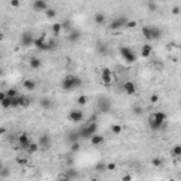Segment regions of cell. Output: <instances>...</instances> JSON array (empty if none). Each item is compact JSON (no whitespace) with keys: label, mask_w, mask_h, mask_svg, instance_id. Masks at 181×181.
I'll use <instances>...</instances> for the list:
<instances>
[{"label":"cell","mask_w":181,"mask_h":181,"mask_svg":"<svg viewBox=\"0 0 181 181\" xmlns=\"http://www.w3.org/2000/svg\"><path fill=\"white\" fill-rule=\"evenodd\" d=\"M3 37H4V36H3V31H2V30H0V43L3 41Z\"/></svg>","instance_id":"cell-52"},{"label":"cell","mask_w":181,"mask_h":181,"mask_svg":"<svg viewBox=\"0 0 181 181\" xmlns=\"http://www.w3.org/2000/svg\"><path fill=\"white\" fill-rule=\"evenodd\" d=\"M65 173L67 176L71 178V180H75V178H78L79 177V173H78V170L74 169V167H70V169H67L65 170Z\"/></svg>","instance_id":"cell-23"},{"label":"cell","mask_w":181,"mask_h":181,"mask_svg":"<svg viewBox=\"0 0 181 181\" xmlns=\"http://www.w3.org/2000/svg\"><path fill=\"white\" fill-rule=\"evenodd\" d=\"M146 6H147V9H150L152 12H156V10H157V4L153 3V2H147V4H146Z\"/></svg>","instance_id":"cell-43"},{"label":"cell","mask_w":181,"mask_h":181,"mask_svg":"<svg viewBox=\"0 0 181 181\" xmlns=\"http://www.w3.org/2000/svg\"><path fill=\"white\" fill-rule=\"evenodd\" d=\"M67 140L70 142V143H74V142H79V136L77 132H71L70 135L67 136Z\"/></svg>","instance_id":"cell-31"},{"label":"cell","mask_w":181,"mask_h":181,"mask_svg":"<svg viewBox=\"0 0 181 181\" xmlns=\"http://www.w3.org/2000/svg\"><path fill=\"white\" fill-rule=\"evenodd\" d=\"M174 157H180L181 156V144H174L173 150H171Z\"/></svg>","instance_id":"cell-36"},{"label":"cell","mask_w":181,"mask_h":181,"mask_svg":"<svg viewBox=\"0 0 181 181\" xmlns=\"http://www.w3.org/2000/svg\"><path fill=\"white\" fill-rule=\"evenodd\" d=\"M7 98V95H6V92H3V90H0V103L3 102L4 99Z\"/></svg>","instance_id":"cell-49"},{"label":"cell","mask_w":181,"mask_h":181,"mask_svg":"<svg viewBox=\"0 0 181 181\" xmlns=\"http://www.w3.org/2000/svg\"><path fill=\"white\" fill-rule=\"evenodd\" d=\"M142 34L147 41H153V40H159L161 37V31L159 27H153V26H143L142 27Z\"/></svg>","instance_id":"cell-4"},{"label":"cell","mask_w":181,"mask_h":181,"mask_svg":"<svg viewBox=\"0 0 181 181\" xmlns=\"http://www.w3.org/2000/svg\"><path fill=\"white\" fill-rule=\"evenodd\" d=\"M6 95H7L9 98H14V96H17L19 94H17V90L14 89V88H10V89L6 90Z\"/></svg>","instance_id":"cell-39"},{"label":"cell","mask_w":181,"mask_h":181,"mask_svg":"<svg viewBox=\"0 0 181 181\" xmlns=\"http://www.w3.org/2000/svg\"><path fill=\"white\" fill-rule=\"evenodd\" d=\"M16 163L19 166H21V167H24V166H27L30 163V159H29V156H17L16 157Z\"/></svg>","instance_id":"cell-22"},{"label":"cell","mask_w":181,"mask_h":181,"mask_svg":"<svg viewBox=\"0 0 181 181\" xmlns=\"http://www.w3.org/2000/svg\"><path fill=\"white\" fill-rule=\"evenodd\" d=\"M68 120L72 123H82L84 122V112L79 109H72L68 113Z\"/></svg>","instance_id":"cell-11"},{"label":"cell","mask_w":181,"mask_h":181,"mask_svg":"<svg viewBox=\"0 0 181 181\" xmlns=\"http://www.w3.org/2000/svg\"><path fill=\"white\" fill-rule=\"evenodd\" d=\"M10 7H20V2H19V0H12V2H10Z\"/></svg>","instance_id":"cell-48"},{"label":"cell","mask_w":181,"mask_h":181,"mask_svg":"<svg viewBox=\"0 0 181 181\" xmlns=\"http://www.w3.org/2000/svg\"><path fill=\"white\" fill-rule=\"evenodd\" d=\"M87 102H88V96H87V95H79L78 99H77V103H78L79 106L87 105Z\"/></svg>","instance_id":"cell-34"},{"label":"cell","mask_w":181,"mask_h":181,"mask_svg":"<svg viewBox=\"0 0 181 181\" xmlns=\"http://www.w3.org/2000/svg\"><path fill=\"white\" fill-rule=\"evenodd\" d=\"M17 142H19V149H21V150H27L29 146L31 144L30 136L27 133H20L19 137H17Z\"/></svg>","instance_id":"cell-13"},{"label":"cell","mask_w":181,"mask_h":181,"mask_svg":"<svg viewBox=\"0 0 181 181\" xmlns=\"http://www.w3.org/2000/svg\"><path fill=\"white\" fill-rule=\"evenodd\" d=\"M116 81H118V77H116L115 72H113L111 68H103L102 72H101V82H102L103 85L109 87V85H112V84L116 82Z\"/></svg>","instance_id":"cell-6"},{"label":"cell","mask_w":181,"mask_h":181,"mask_svg":"<svg viewBox=\"0 0 181 181\" xmlns=\"http://www.w3.org/2000/svg\"><path fill=\"white\" fill-rule=\"evenodd\" d=\"M96 132H98V123L96 122H88L77 130L79 139H90Z\"/></svg>","instance_id":"cell-3"},{"label":"cell","mask_w":181,"mask_h":181,"mask_svg":"<svg viewBox=\"0 0 181 181\" xmlns=\"http://www.w3.org/2000/svg\"><path fill=\"white\" fill-rule=\"evenodd\" d=\"M17 101H19V108L29 106L30 105V99L27 98V96H24V95H19V96H17Z\"/></svg>","instance_id":"cell-24"},{"label":"cell","mask_w":181,"mask_h":181,"mask_svg":"<svg viewBox=\"0 0 181 181\" xmlns=\"http://www.w3.org/2000/svg\"><path fill=\"white\" fill-rule=\"evenodd\" d=\"M3 135H6V129H4V128H0V136H3Z\"/></svg>","instance_id":"cell-51"},{"label":"cell","mask_w":181,"mask_h":181,"mask_svg":"<svg viewBox=\"0 0 181 181\" xmlns=\"http://www.w3.org/2000/svg\"><path fill=\"white\" fill-rule=\"evenodd\" d=\"M98 51L99 53H102V55H106V53H108V45L106 44H101L98 47Z\"/></svg>","instance_id":"cell-40"},{"label":"cell","mask_w":181,"mask_h":181,"mask_svg":"<svg viewBox=\"0 0 181 181\" xmlns=\"http://www.w3.org/2000/svg\"><path fill=\"white\" fill-rule=\"evenodd\" d=\"M119 53H120V55H122V58H123L128 64H135V62L137 61V55H136V53L130 48V47H128V45H120Z\"/></svg>","instance_id":"cell-5"},{"label":"cell","mask_w":181,"mask_h":181,"mask_svg":"<svg viewBox=\"0 0 181 181\" xmlns=\"http://www.w3.org/2000/svg\"><path fill=\"white\" fill-rule=\"evenodd\" d=\"M128 21L129 19L128 17H118V19H113L112 20V23L109 24V29L113 30V31H116V30H120V29H123V27H126V24H128Z\"/></svg>","instance_id":"cell-9"},{"label":"cell","mask_w":181,"mask_h":181,"mask_svg":"<svg viewBox=\"0 0 181 181\" xmlns=\"http://www.w3.org/2000/svg\"><path fill=\"white\" fill-rule=\"evenodd\" d=\"M126 27H128V29H136V27H137V21L136 20H129L128 24H126Z\"/></svg>","instance_id":"cell-42"},{"label":"cell","mask_w":181,"mask_h":181,"mask_svg":"<svg viewBox=\"0 0 181 181\" xmlns=\"http://www.w3.org/2000/svg\"><path fill=\"white\" fill-rule=\"evenodd\" d=\"M111 130H112V133H113V135L119 136L120 133H122V130H123V128H122V125H119V123H115V125H112Z\"/></svg>","instance_id":"cell-29"},{"label":"cell","mask_w":181,"mask_h":181,"mask_svg":"<svg viewBox=\"0 0 181 181\" xmlns=\"http://www.w3.org/2000/svg\"><path fill=\"white\" fill-rule=\"evenodd\" d=\"M23 88H24L26 90H34L37 88V84H36L34 79H24V81H23Z\"/></svg>","instance_id":"cell-21"},{"label":"cell","mask_w":181,"mask_h":181,"mask_svg":"<svg viewBox=\"0 0 181 181\" xmlns=\"http://www.w3.org/2000/svg\"><path fill=\"white\" fill-rule=\"evenodd\" d=\"M133 112H135L137 116H140V115H143V108L142 106H139V105H136L135 108H133Z\"/></svg>","instance_id":"cell-41"},{"label":"cell","mask_w":181,"mask_h":181,"mask_svg":"<svg viewBox=\"0 0 181 181\" xmlns=\"http://www.w3.org/2000/svg\"><path fill=\"white\" fill-rule=\"evenodd\" d=\"M0 61H2V54H0Z\"/></svg>","instance_id":"cell-57"},{"label":"cell","mask_w":181,"mask_h":181,"mask_svg":"<svg viewBox=\"0 0 181 181\" xmlns=\"http://www.w3.org/2000/svg\"><path fill=\"white\" fill-rule=\"evenodd\" d=\"M37 144H38V147H40V150H45L47 152V150H50V149L53 147V139H51L50 135H41Z\"/></svg>","instance_id":"cell-8"},{"label":"cell","mask_w":181,"mask_h":181,"mask_svg":"<svg viewBox=\"0 0 181 181\" xmlns=\"http://www.w3.org/2000/svg\"><path fill=\"white\" fill-rule=\"evenodd\" d=\"M159 99H160L159 98V95H156V94L152 95V96H150V103H152V105H156V103L159 102Z\"/></svg>","instance_id":"cell-44"},{"label":"cell","mask_w":181,"mask_h":181,"mask_svg":"<svg viewBox=\"0 0 181 181\" xmlns=\"http://www.w3.org/2000/svg\"><path fill=\"white\" fill-rule=\"evenodd\" d=\"M41 60L38 57H31L30 58V62H29V65H30V68L31 70H40L41 68Z\"/></svg>","instance_id":"cell-20"},{"label":"cell","mask_w":181,"mask_h":181,"mask_svg":"<svg viewBox=\"0 0 181 181\" xmlns=\"http://www.w3.org/2000/svg\"><path fill=\"white\" fill-rule=\"evenodd\" d=\"M31 6H33L34 12H45V10L50 7L48 3H47V2H43V0H36Z\"/></svg>","instance_id":"cell-16"},{"label":"cell","mask_w":181,"mask_h":181,"mask_svg":"<svg viewBox=\"0 0 181 181\" xmlns=\"http://www.w3.org/2000/svg\"><path fill=\"white\" fill-rule=\"evenodd\" d=\"M34 36L31 31H24V33H21L20 36V44L23 45V47H26V48H29V47H31L34 43Z\"/></svg>","instance_id":"cell-10"},{"label":"cell","mask_w":181,"mask_h":181,"mask_svg":"<svg viewBox=\"0 0 181 181\" xmlns=\"http://www.w3.org/2000/svg\"><path fill=\"white\" fill-rule=\"evenodd\" d=\"M152 53H153V47L150 44H143L142 45V50H140V57H143V58H147V57H150L152 55Z\"/></svg>","instance_id":"cell-17"},{"label":"cell","mask_w":181,"mask_h":181,"mask_svg":"<svg viewBox=\"0 0 181 181\" xmlns=\"http://www.w3.org/2000/svg\"><path fill=\"white\" fill-rule=\"evenodd\" d=\"M81 31L79 30H75V29H72L70 31V33L67 34V38H68V41L70 43H78L79 40H81Z\"/></svg>","instance_id":"cell-15"},{"label":"cell","mask_w":181,"mask_h":181,"mask_svg":"<svg viewBox=\"0 0 181 181\" xmlns=\"http://www.w3.org/2000/svg\"><path fill=\"white\" fill-rule=\"evenodd\" d=\"M45 17L48 19V20H54L55 17H57V10L55 9H51V7H48L47 10H45Z\"/></svg>","instance_id":"cell-26"},{"label":"cell","mask_w":181,"mask_h":181,"mask_svg":"<svg viewBox=\"0 0 181 181\" xmlns=\"http://www.w3.org/2000/svg\"><path fill=\"white\" fill-rule=\"evenodd\" d=\"M70 150L72 153H78L79 150H81V143H79V142H74V143H71Z\"/></svg>","instance_id":"cell-33"},{"label":"cell","mask_w":181,"mask_h":181,"mask_svg":"<svg viewBox=\"0 0 181 181\" xmlns=\"http://www.w3.org/2000/svg\"><path fill=\"white\" fill-rule=\"evenodd\" d=\"M152 166L153 167H156V169L163 167V159H161V157H153L152 159Z\"/></svg>","instance_id":"cell-28"},{"label":"cell","mask_w":181,"mask_h":181,"mask_svg":"<svg viewBox=\"0 0 181 181\" xmlns=\"http://www.w3.org/2000/svg\"><path fill=\"white\" fill-rule=\"evenodd\" d=\"M106 170H108V171H115V170H116V163H108V164H106Z\"/></svg>","instance_id":"cell-45"},{"label":"cell","mask_w":181,"mask_h":181,"mask_svg":"<svg viewBox=\"0 0 181 181\" xmlns=\"http://www.w3.org/2000/svg\"><path fill=\"white\" fill-rule=\"evenodd\" d=\"M89 140H90V144L96 147V146H101V144L105 142V137H103L102 135H98V133H95V135L92 136Z\"/></svg>","instance_id":"cell-19"},{"label":"cell","mask_w":181,"mask_h":181,"mask_svg":"<svg viewBox=\"0 0 181 181\" xmlns=\"http://www.w3.org/2000/svg\"><path fill=\"white\" fill-rule=\"evenodd\" d=\"M57 181H72V180L67 176L65 171H61V173H58V176H57Z\"/></svg>","instance_id":"cell-35"},{"label":"cell","mask_w":181,"mask_h":181,"mask_svg":"<svg viewBox=\"0 0 181 181\" xmlns=\"http://www.w3.org/2000/svg\"><path fill=\"white\" fill-rule=\"evenodd\" d=\"M169 181H177V180H176V178H170Z\"/></svg>","instance_id":"cell-54"},{"label":"cell","mask_w":181,"mask_h":181,"mask_svg":"<svg viewBox=\"0 0 181 181\" xmlns=\"http://www.w3.org/2000/svg\"><path fill=\"white\" fill-rule=\"evenodd\" d=\"M0 105H2V108H3V109H9V108H12V98H6L3 101V102L0 103Z\"/></svg>","instance_id":"cell-37"},{"label":"cell","mask_w":181,"mask_h":181,"mask_svg":"<svg viewBox=\"0 0 181 181\" xmlns=\"http://www.w3.org/2000/svg\"><path fill=\"white\" fill-rule=\"evenodd\" d=\"M3 167H4V166H3V163H2V160H0V170L3 169Z\"/></svg>","instance_id":"cell-53"},{"label":"cell","mask_w":181,"mask_h":181,"mask_svg":"<svg viewBox=\"0 0 181 181\" xmlns=\"http://www.w3.org/2000/svg\"><path fill=\"white\" fill-rule=\"evenodd\" d=\"M53 34L55 36V37H58L60 34H61V31H62V27H61V23H54L53 24Z\"/></svg>","instance_id":"cell-27"},{"label":"cell","mask_w":181,"mask_h":181,"mask_svg":"<svg viewBox=\"0 0 181 181\" xmlns=\"http://www.w3.org/2000/svg\"><path fill=\"white\" fill-rule=\"evenodd\" d=\"M81 85H82V79L79 78L78 75H74V74L65 75L61 81V88L65 92H72L74 89H78Z\"/></svg>","instance_id":"cell-1"},{"label":"cell","mask_w":181,"mask_h":181,"mask_svg":"<svg viewBox=\"0 0 181 181\" xmlns=\"http://www.w3.org/2000/svg\"><path fill=\"white\" fill-rule=\"evenodd\" d=\"M122 181H132V176H130V174H125Z\"/></svg>","instance_id":"cell-50"},{"label":"cell","mask_w":181,"mask_h":181,"mask_svg":"<svg viewBox=\"0 0 181 181\" xmlns=\"http://www.w3.org/2000/svg\"><path fill=\"white\" fill-rule=\"evenodd\" d=\"M95 169L98 170V171H105V170H106V166L103 164V163H98V164L95 166Z\"/></svg>","instance_id":"cell-46"},{"label":"cell","mask_w":181,"mask_h":181,"mask_svg":"<svg viewBox=\"0 0 181 181\" xmlns=\"http://www.w3.org/2000/svg\"><path fill=\"white\" fill-rule=\"evenodd\" d=\"M9 176H10V169L3 167V169L0 170V177H2V178H7Z\"/></svg>","instance_id":"cell-38"},{"label":"cell","mask_w":181,"mask_h":181,"mask_svg":"<svg viewBox=\"0 0 181 181\" xmlns=\"http://www.w3.org/2000/svg\"><path fill=\"white\" fill-rule=\"evenodd\" d=\"M180 12H181L180 6H174V7L171 9V13H173L174 16H178V14H180Z\"/></svg>","instance_id":"cell-47"},{"label":"cell","mask_w":181,"mask_h":181,"mask_svg":"<svg viewBox=\"0 0 181 181\" xmlns=\"http://www.w3.org/2000/svg\"><path fill=\"white\" fill-rule=\"evenodd\" d=\"M33 45H34V47H36L37 50H40V51H53V50H54L53 47H51V44H50L48 40H45L44 36L34 38Z\"/></svg>","instance_id":"cell-7"},{"label":"cell","mask_w":181,"mask_h":181,"mask_svg":"<svg viewBox=\"0 0 181 181\" xmlns=\"http://www.w3.org/2000/svg\"><path fill=\"white\" fill-rule=\"evenodd\" d=\"M40 106L43 109H50V108L53 106V101L50 98H41L40 99Z\"/></svg>","instance_id":"cell-25"},{"label":"cell","mask_w":181,"mask_h":181,"mask_svg":"<svg viewBox=\"0 0 181 181\" xmlns=\"http://www.w3.org/2000/svg\"><path fill=\"white\" fill-rule=\"evenodd\" d=\"M0 75H3V71H2V70H0Z\"/></svg>","instance_id":"cell-56"},{"label":"cell","mask_w":181,"mask_h":181,"mask_svg":"<svg viewBox=\"0 0 181 181\" xmlns=\"http://www.w3.org/2000/svg\"><path fill=\"white\" fill-rule=\"evenodd\" d=\"M98 109L101 113H109L112 111V103L108 98H101L98 101Z\"/></svg>","instance_id":"cell-12"},{"label":"cell","mask_w":181,"mask_h":181,"mask_svg":"<svg viewBox=\"0 0 181 181\" xmlns=\"http://www.w3.org/2000/svg\"><path fill=\"white\" fill-rule=\"evenodd\" d=\"M166 120H167V116H166L164 112H161V111L154 112L149 118V128L152 129L153 132H157V130H160L164 126Z\"/></svg>","instance_id":"cell-2"},{"label":"cell","mask_w":181,"mask_h":181,"mask_svg":"<svg viewBox=\"0 0 181 181\" xmlns=\"http://www.w3.org/2000/svg\"><path fill=\"white\" fill-rule=\"evenodd\" d=\"M123 90H125V94H128V95H136L137 87H136V84L132 82V81H126V82L123 84Z\"/></svg>","instance_id":"cell-14"},{"label":"cell","mask_w":181,"mask_h":181,"mask_svg":"<svg viewBox=\"0 0 181 181\" xmlns=\"http://www.w3.org/2000/svg\"><path fill=\"white\" fill-rule=\"evenodd\" d=\"M38 150H40V147H38L37 143H34V142H31V144L29 146V149L26 150V152L29 153V154H34V153H37Z\"/></svg>","instance_id":"cell-30"},{"label":"cell","mask_w":181,"mask_h":181,"mask_svg":"<svg viewBox=\"0 0 181 181\" xmlns=\"http://www.w3.org/2000/svg\"><path fill=\"white\" fill-rule=\"evenodd\" d=\"M90 181H99V180H98V178H92V180H90Z\"/></svg>","instance_id":"cell-55"},{"label":"cell","mask_w":181,"mask_h":181,"mask_svg":"<svg viewBox=\"0 0 181 181\" xmlns=\"http://www.w3.org/2000/svg\"><path fill=\"white\" fill-rule=\"evenodd\" d=\"M61 27H62V30H65L67 31V34L70 33L71 30H72V27H71V21L70 20H64L61 23Z\"/></svg>","instance_id":"cell-32"},{"label":"cell","mask_w":181,"mask_h":181,"mask_svg":"<svg viewBox=\"0 0 181 181\" xmlns=\"http://www.w3.org/2000/svg\"><path fill=\"white\" fill-rule=\"evenodd\" d=\"M94 21H95V24L96 26H103L105 23H106V16H105V13H102V12L95 13Z\"/></svg>","instance_id":"cell-18"}]
</instances>
